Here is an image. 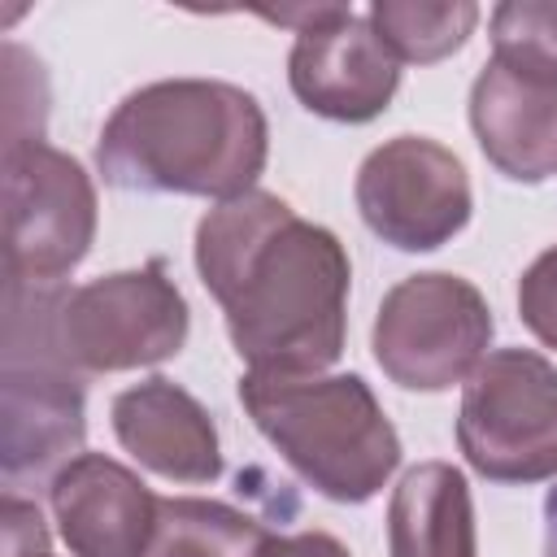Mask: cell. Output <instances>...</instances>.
<instances>
[{
    "label": "cell",
    "mask_w": 557,
    "mask_h": 557,
    "mask_svg": "<svg viewBox=\"0 0 557 557\" xmlns=\"http://www.w3.org/2000/svg\"><path fill=\"white\" fill-rule=\"evenodd\" d=\"M474 196L466 165L426 135L379 144L357 170L361 222L400 252H431L470 222Z\"/></svg>",
    "instance_id": "9c48e42d"
},
{
    "label": "cell",
    "mask_w": 557,
    "mask_h": 557,
    "mask_svg": "<svg viewBox=\"0 0 557 557\" xmlns=\"http://www.w3.org/2000/svg\"><path fill=\"white\" fill-rule=\"evenodd\" d=\"M470 126L505 178L544 183L557 174V83L487 61L470 87Z\"/></svg>",
    "instance_id": "4fadbf2b"
},
{
    "label": "cell",
    "mask_w": 557,
    "mask_h": 557,
    "mask_svg": "<svg viewBox=\"0 0 557 557\" xmlns=\"http://www.w3.org/2000/svg\"><path fill=\"white\" fill-rule=\"evenodd\" d=\"M370 26L387 44L396 61L431 65L466 48L479 26V4L448 0V4H418V0H379L370 4Z\"/></svg>",
    "instance_id": "2e32d148"
},
{
    "label": "cell",
    "mask_w": 557,
    "mask_h": 557,
    "mask_svg": "<svg viewBox=\"0 0 557 557\" xmlns=\"http://www.w3.org/2000/svg\"><path fill=\"white\" fill-rule=\"evenodd\" d=\"M65 283H4L0 466L9 492L52 483L83 453V374L61 357L57 305Z\"/></svg>",
    "instance_id": "277c9868"
},
{
    "label": "cell",
    "mask_w": 557,
    "mask_h": 557,
    "mask_svg": "<svg viewBox=\"0 0 557 557\" xmlns=\"http://www.w3.org/2000/svg\"><path fill=\"white\" fill-rule=\"evenodd\" d=\"M57 344L78 374L161 366L187 344V300L161 261L65 287Z\"/></svg>",
    "instance_id": "8992f818"
},
{
    "label": "cell",
    "mask_w": 557,
    "mask_h": 557,
    "mask_svg": "<svg viewBox=\"0 0 557 557\" xmlns=\"http://www.w3.org/2000/svg\"><path fill=\"white\" fill-rule=\"evenodd\" d=\"M492 61L557 83V0H505L492 9Z\"/></svg>",
    "instance_id": "e0dca14e"
},
{
    "label": "cell",
    "mask_w": 557,
    "mask_h": 557,
    "mask_svg": "<svg viewBox=\"0 0 557 557\" xmlns=\"http://www.w3.org/2000/svg\"><path fill=\"white\" fill-rule=\"evenodd\" d=\"M157 500L139 474L104 453H78L48 483L57 531L74 557H148Z\"/></svg>",
    "instance_id": "8fae6325"
},
{
    "label": "cell",
    "mask_w": 557,
    "mask_h": 557,
    "mask_svg": "<svg viewBox=\"0 0 557 557\" xmlns=\"http://www.w3.org/2000/svg\"><path fill=\"white\" fill-rule=\"evenodd\" d=\"M17 557H52L48 548H35V553H17Z\"/></svg>",
    "instance_id": "7402d4cb"
},
{
    "label": "cell",
    "mask_w": 557,
    "mask_h": 557,
    "mask_svg": "<svg viewBox=\"0 0 557 557\" xmlns=\"http://www.w3.org/2000/svg\"><path fill=\"white\" fill-rule=\"evenodd\" d=\"M518 313L544 348H557V248L540 252L518 283Z\"/></svg>",
    "instance_id": "ac0fdd59"
},
{
    "label": "cell",
    "mask_w": 557,
    "mask_h": 557,
    "mask_svg": "<svg viewBox=\"0 0 557 557\" xmlns=\"http://www.w3.org/2000/svg\"><path fill=\"white\" fill-rule=\"evenodd\" d=\"M196 270L231 348L261 374H322L344 352L348 252L274 191H244L196 226Z\"/></svg>",
    "instance_id": "6da1fadb"
},
{
    "label": "cell",
    "mask_w": 557,
    "mask_h": 557,
    "mask_svg": "<svg viewBox=\"0 0 557 557\" xmlns=\"http://www.w3.org/2000/svg\"><path fill=\"white\" fill-rule=\"evenodd\" d=\"M540 557H557V487H548L544 496V553Z\"/></svg>",
    "instance_id": "44dd1931"
},
{
    "label": "cell",
    "mask_w": 557,
    "mask_h": 557,
    "mask_svg": "<svg viewBox=\"0 0 557 557\" xmlns=\"http://www.w3.org/2000/svg\"><path fill=\"white\" fill-rule=\"evenodd\" d=\"M457 444L492 483L557 474V366L531 348L487 352L461 392Z\"/></svg>",
    "instance_id": "5b68a950"
},
{
    "label": "cell",
    "mask_w": 557,
    "mask_h": 557,
    "mask_svg": "<svg viewBox=\"0 0 557 557\" xmlns=\"http://www.w3.org/2000/svg\"><path fill=\"white\" fill-rule=\"evenodd\" d=\"M0 531H4V557H17V553H35V548H48V527L39 518V509L30 500H22L17 492L4 496V513H0Z\"/></svg>",
    "instance_id": "d6986e66"
},
{
    "label": "cell",
    "mask_w": 557,
    "mask_h": 557,
    "mask_svg": "<svg viewBox=\"0 0 557 557\" xmlns=\"http://www.w3.org/2000/svg\"><path fill=\"white\" fill-rule=\"evenodd\" d=\"M287 83L309 113L357 126L374 122L392 104L400 87V61L374 35L370 17H357L344 4H326L313 26L296 30Z\"/></svg>",
    "instance_id": "30bf717a"
},
{
    "label": "cell",
    "mask_w": 557,
    "mask_h": 557,
    "mask_svg": "<svg viewBox=\"0 0 557 557\" xmlns=\"http://www.w3.org/2000/svg\"><path fill=\"white\" fill-rule=\"evenodd\" d=\"M270 540L274 531L222 500L161 496L148 557H261Z\"/></svg>",
    "instance_id": "9a60e30c"
},
{
    "label": "cell",
    "mask_w": 557,
    "mask_h": 557,
    "mask_svg": "<svg viewBox=\"0 0 557 557\" xmlns=\"http://www.w3.org/2000/svg\"><path fill=\"white\" fill-rule=\"evenodd\" d=\"M492 309L483 292L461 274H409L400 278L374 318V361L409 392H444L466 383L487 357Z\"/></svg>",
    "instance_id": "52a82bcc"
},
{
    "label": "cell",
    "mask_w": 557,
    "mask_h": 557,
    "mask_svg": "<svg viewBox=\"0 0 557 557\" xmlns=\"http://www.w3.org/2000/svg\"><path fill=\"white\" fill-rule=\"evenodd\" d=\"M270 157L261 104L218 78H161L131 91L96 139V170L117 191L235 200Z\"/></svg>",
    "instance_id": "7a4b0ae2"
},
{
    "label": "cell",
    "mask_w": 557,
    "mask_h": 557,
    "mask_svg": "<svg viewBox=\"0 0 557 557\" xmlns=\"http://www.w3.org/2000/svg\"><path fill=\"white\" fill-rule=\"evenodd\" d=\"M96 239L87 170L44 139L4 148V283H61Z\"/></svg>",
    "instance_id": "ba28073f"
},
{
    "label": "cell",
    "mask_w": 557,
    "mask_h": 557,
    "mask_svg": "<svg viewBox=\"0 0 557 557\" xmlns=\"http://www.w3.org/2000/svg\"><path fill=\"white\" fill-rule=\"evenodd\" d=\"M239 400L274 453L326 500L361 505L400 466V435L361 374L248 370Z\"/></svg>",
    "instance_id": "3957f363"
},
{
    "label": "cell",
    "mask_w": 557,
    "mask_h": 557,
    "mask_svg": "<svg viewBox=\"0 0 557 557\" xmlns=\"http://www.w3.org/2000/svg\"><path fill=\"white\" fill-rule=\"evenodd\" d=\"M117 444L170 483H213L222 474L218 426L209 409L170 379H144L113 396Z\"/></svg>",
    "instance_id": "7c38bea8"
},
{
    "label": "cell",
    "mask_w": 557,
    "mask_h": 557,
    "mask_svg": "<svg viewBox=\"0 0 557 557\" xmlns=\"http://www.w3.org/2000/svg\"><path fill=\"white\" fill-rule=\"evenodd\" d=\"M261 557H348V548L326 531H300V535H274Z\"/></svg>",
    "instance_id": "ffe728a7"
},
{
    "label": "cell",
    "mask_w": 557,
    "mask_h": 557,
    "mask_svg": "<svg viewBox=\"0 0 557 557\" xmlns=\"http://www.w3.org/2000/svg\"><path fill=\"white\" fill-rule=\"evenodd\" d=\"M392 557H479L474 500L466 474L448 461L413 466L387 505Z\"/></svg>",
    "instance_id": "5bb4252c"
}]
</instances>
